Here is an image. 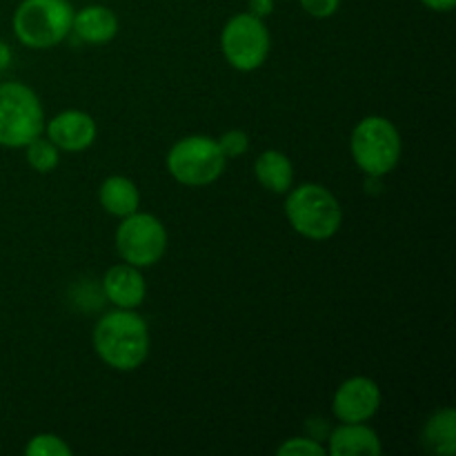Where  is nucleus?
Masks as SVG:
<instances>
[{"label": "nucleus", "instance_id": "nucleus-20", "mask_svg": "<svg viewBox=\"0 0 456 456\" xmlns=\"http://www.w3.org/2000/svg\"><path fill=\"white\" fill-rule=\"evenodd\" d=\"M218 147L225 154V159H236V156L245 154L249 147L248 134L240 132V129H232V132H225L221 138H218Z\"/></svg>", "mask_w": 456, "mask_h": 456}, {"label": "nucleus", "instance_id": "nucleus-2", "mask_svg": "<svg viewBox=\"0 0 456 456\" xmlns=\"http://www.w3.org/2000/svg\"><path fill=\"white\" fill-rule=\"evenodd\" d=\"M285 214L289 225L312 240L332 239L343 223L337 196L316 183H305L289 191L285 199Z\"/></svg>", "mask_w": 456, "mask_h": 456}, {"label": "nucleus", "instance_id": "nucleus-5", "mask_svg": "<svg viewBox=\"0 0 456 456\" xmlns=\"http://www.w3.org/2000/svg\"><path fill=\"white\" fill-rule=\"evenodd\" d=\"M43 132V105L34 89L22 83L0 85V145L27 147Z\"/></svg>", "mask_w": 456, "mask_h": 456}, {"label": "nucleus", "instance_id": "nucleus-15", "mask_svg": "<svg viewBox=\"0 0 456 456\" xmlns=\"http://www.w3.org/2000/svg\"><path fill=\"white\" fill-rule=\"evenodd\" d=\"M98 199H101V205L105 208V212L120 218L138 212V205H141V194H138L136 183L125 176L107 178L101 185Z\"/></svg>", "mask_w": 456, "mask_h": 456}, {"label": "nucleus", "instance_id": "nucleus-12", "mask_svg": "<svg viewBox=\"0 0 456 456\" xmlns=\"http://www.w3.org/2000/svg\"><path fill=\"white\" fill-rule=\"evenodd\" d=\"M328 452L332 456H379L381 439L365 423H341L330 435Z\"/></svg>", "mask_w": 456, "mask_h": 456}, {"label": "nucleus", "instance_id": "nucleus-9", "mask_svg": "<svg viewBox=\"0 0 456 456\" xmlns=\"http://www.w3.org/2000/svg\"><path fill=\"white\" fill-rule=\"evenodd\" d=\"M381 405V390L368 377H352L334 392L332 410L341 423H365Z\"/></svg>", "mask_w": 456, "mask_h": 456}, {"label": "nucleus", "instance_id": "nucleus-17", "mask_svg": "<svg viewBox=\"0 0 456 456\" xmlns=\"http://www.w3.org/2000/svg\"><path fill=\"white\" fill-rule=\"evenodd\" d=\"M27 163L40 174L53 172L61 163V154H58V147L53 145L49 138L38 136L36 141H31L27 145Z\"/></svg>", "mask_w": 456, "mask_h": 456}, {"label": "nucleus", "instance_id": "nucleus-23", "mask_svg": "<svg viewBox=\"0 0 456 456\" xmlns=\"http://www.w3.org/2000/svg\"><path fill=\"white\" fill-rule=\"evenodd\" d=\"M432 12H452L456 7V0H421Z\"/></svg>", "mask_w": 456, "mask_h": 456}, {"label": "nucleus", "instance_id": "nucleus-24", "mask_svg": "<svg viewBox=\"0 0 456 456\" xmlns=\"http://www.w3.org/2000/svg\"><path fill=\"white\" fill-rule=\"evenodd\" d=\"M12 65V47L4 40H0V71Z\"/></svg>", "mask_w": 456, "mask_h": 456}, {"label": "nucleus", "instance_id": "nucleus-18", "mask_svg": "<svg viewBox=\"0 0 456 456\" xmlns=\"http://www.w3.org/2000/svg\"><path fill=\"white\" fill-rule=\"evenodd\" d=\"M27 456H71V448L65 444V439L56 435H36L27 444Z\"/></svg>", "mask_w": 456, "mask_h": 456}, {"label": "nucleus", "instance_id": "nucleus-1", "mask_svg": "<svg viewBox=\"0 0 456 456\" xmlns=\"http://www.w3.org/2000/svg\"><path fill=\"white\" fill-rule=\"evenodd\" d=\"M94 350L101 361L118 372H132L150 354V330L132 310L107 312L94 328Z\"/></svg>", "mask_w": 456, "mask_h": 456}, {"label": "nucleus", "instance_id": "nucleus-3", "mask_svg": "<svg viewBox=\"0 0 456 456\" xmlns=\"http://www.w3.org/2000/svg\"><path fill=\"white\" fill-rule=\"evenodd\" d=\"M71 22L69 0H22L13 12V34L25 47L49 49L67 38Z\"/></svg>", "mask_w": 456, "mask_h": 456}, {"label": "nucleus", "instance_id": "nucleus-22", "mask_svg": "<svg viewBox=\"0 0 456 456\" xmlns=\"http://www.w3.org/2000/svg\"><path fill=\"white\" fill-rule=\"evenodd\" d=\"M274 12V0H249V13L256 18H267Z\"/></svg>", "mask_w": 456, "mask_h": 456}, {"label": "nucleus", "instance_id": "nucleus-6", "mask_svg": "<svg viewBox=\"0 0 456 456\" xmlns=\"http://www.w3.org/2000/svg\"><path fill=\"white\" fill-rule=\"evenodd\" d=\"M225 163L227 159L218 142L208 136L183 138L167 154V172L190 187H203L221 178Z\"/></svg>", "mask_w": 456, "mask_h": 456}, {"label": "nucleus", "instance_id": "nucleus-21", "mask_svg": "<svg viewBox=\"0 0 456 456\" xmlns=\"http://www.w3.org/2000/svg\"><path fill=\"white\" fill-rule=\"evenodd\" d=\"M298 3L312 18H330L337 13L341 0H298Z\"/></svg>", "mask_w": 456, "mask_h": 456}, {"label": "nucleus", "instance_id": "nucleus-19", "mask_svg": "<svg viewBox=\"0 0 456 456\" xmlns=\"http://www.w3.org/2000/svg\"><path fill=\"white\" fill-rule=\"evenodd\" d=\"M281 456H325L328 450L310 436H297V439H288L279 448Z\"/></svg>", "mask_w": 456, "mask_h": 456}, {"label": "nucleus", "instance_id": "nucleus-10", "mask_svg": "<svg viewBox=\"0 0 456 456\" xmlns=\"http://www.w3.org/2000/svg\"><path fill=\"white\" fill-rule=\"evenodd\" d=\"M96 120L80 110H67L47 123V136L58 150L83 151L96 141Z\"/></svg>", "mask_w": 456, "mask_h": 456}, {"label": "nucleus", "instance_id": "nucleus-14", "mask_svg": "<svg viewBox=\"0 0 456 456\" xmlns=\"http://www.w3.org/2000/svg\"><path fill=\"white\" fill-rule=\"evenodd\" d=\"M256 181L272 194H288L294 183V165L283 151L267 150L254 163Z\"/></svg>", "mask_w": 456, "mask_h": 456}, {"label": "nucleus", "instance_id": "nucleus-13", "mask_svg": "<svg viewBox=\"0 0 456 456\" xmlns=\"http://www.w3.org/2000/svg\"><path fill=\"white\" fill-rule=\"evenodd\" d=\"M71 31L80 40L92 45L110 43L118 34V18L105 4H89V7L74 12Z\"/></svg>", "mask_w": 456, "mask_h": 456}, {"label": "nucleus", "instance_id": "nucleus-16", "mask_svg": "<svg viewBox=\"0 0 456 456\" xmlns=\"http://www.w3.org/2000/svg\"><path fill=\"white\" fill-rule=\"evenodd\" d=\"M423 441L435 454L452 456L456 452V414L452 408H444L432 414L423 430Z\"/></svg>", "mask_w": 456, "mask_h": 456}, {"label": "nucleus", "instance_id": "nucleus-11", "mask_svg": "<svg viewBox=\"0 0 456 456\" xmlns=\"http://www.w3.org/2000/svg\"><path fill=\"white\" fill-rule=\"evenodd\" d=\"M102 292L120 310H134L145 298V279L138 267L120 263V265L110 267L107 274L102 276Z\"/></svg>", "mask_w": 456, "mask_h": 456}, {"label": "nucleus", "instance_id": "nucleus-4", "mask_svg": "<svg viewBox=\"0 0 456 456\" xmlns=\"http://www.w3.org/2000/svg\"><path fill=\"white\" fill-rule=\"evenodd\" d=\"M350 150L361 172L368 178H381L399 165L403 145L395 123L383 116H368L352 132Z\"/></svg>", "mask_w": 456, "mask_h": 456}, {"label": "nucleus", "instance_id": "nucleus-8", "mask_svg": "<svg viewBox=\"0 0 456 456\" xmlns=\"http://www.w3.org/2000/svg\"><path fill=\"white\" fill-rule=\"evenodd\" d=\"M221 49L225 61L239 71H254L270 53V31L261 18L252 13H236L227 20L221 34Z\"/></svg>", "mask_w": 456, "mask_h": 456}, {"label": "nucleus", "instance_id": "nucleus-7", "mask_svg": "<svg viewBox=\"0 0 456 456\" xmlns=\"http://www.w3.org/2000/svg\"><path fill=\"white\" fill-rule=\"evenodd\" d=\"M116 249L125 263L134 267H150L163 258L167 249V232L154 214L134 212L123 218L116 230Z\"/></svg>", "mask_w": 456, "mask_h": 456}]
</instances>
